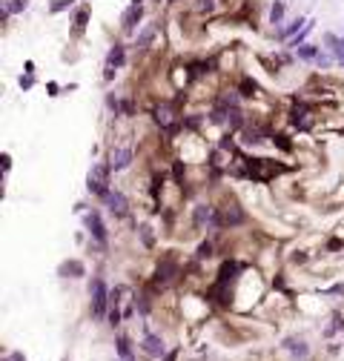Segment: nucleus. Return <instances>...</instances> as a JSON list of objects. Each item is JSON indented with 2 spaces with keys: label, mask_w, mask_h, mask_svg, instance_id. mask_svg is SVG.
I'll return each mask as SVG.
<instances>
[{
  "label": "nucleus",
  "mask_w": 344,
  "mask_h": 361,
  "mask_svg": "<svg viewBox=\"0 0 344 361\" xmlns=\"http://www.w3.org/2000/svg\"><path fill=\"white\" fill-rule=\"evenodd\" d=\"M109 172H112L109 164H95L89 169V175H86V189L98 198H106L112 192V189H109Z\"/></svg>",
  "instance_id": "f257e3e1"
},
{
  "label": "nucleus",
  "mask_w": 344,
  "mask_h": 361,
  "mask_svg": "<svg viewBox=\"0 0 344 361\" xmlns=\"http://www.w3.org/2000/svg\"><path fill=\"white\" fill-rule=\"evenodd\" d=\"M89 296H92V315L100 321L106 315V307H109V290H106L103 278H95L89 284Z\"/></svg>",
  "instance_id": "f03ea898"
},
{
  "label": "nucleus",
  "mask_w": 344,
  "mask_h": 361,
  "mask_svg": "<svg viewBox=\"0 0 344 361\" xmlns=\"http://www.w3.org/2000/svg\"><path fill=\"white\" fill-rule=\"evenodd\" d=\"M83 224H86V230H89V235L98 241L100 246L109 244V232H106V224H103V218H100L98 210H92V212L83 215Z\"/></svg>",
  "instance_id": "7ed1b4c3"
},
{
  "label": "nucleus",
  "mask_w": 344,
  "mask_h": 361,
  "mask_svg": "<svg viewBox=\"0 0 344 361\" xmlns=\"http://www.w3.org/2000/svg\"><path fill=\"white\" fill-rule=\"evenodd\" d=\"M175 275H181V264H178V258H175V255L169 252V255H164V258H161V264H158V272H155V284L166 287V284L175 278Z\"/></svg>",
  "instance_id": "20e7f679"
},
{
  "label": "nucleus",
  "mask_w": 344,
  "mask_h": 361,
  "mask_svg": "<svg viewBox=\"0 0 344 361\" xmlns=\"http://www.w3.org/2000/svg\"><path fill=\"white\" fill-rule=\"evenodd\" d=\"M198 230H210V227H218V207L213 204H198L195 215H192Z\"/></svg>",
  "instance_id": "39448f33"
},
{
  "label": "nucleus",
  "mask_w": 344,
  "mask_h": 361,
  "mask_svg": "<svg viewBox=\"0 0 344 361\" xmlns=\"http://www.w3.org/2000/svg\"><path fill=\"white\" fill-rule=\"evenodd\" d=\"M103 201H106V207H109V212H112L115 218H126V215H129V201H126L124 192L115 189V192H109Z\"/></svg>",
  "instance_id": "423d86ee"
},
{
  "label": "nucleus",
  "mask_w": 344,
  "mask_h": 361,
  "mask_svg": "<svg viewBox=\"0 0 344 361\" xmlns=\"http://www.w3.org/2000/svg\"><path fill=\"white\" fill-rule=\"evenodd\" d=\"M141 350L147 353L149 359H164L166 356V344L161 335H152V332H147L144 335V341H141Z\"/></svg>",
  "instance_id": "0eeeda50"
},
{
  "label": "nucleus",
  "mask_w": 344,
  "mask_h": 361,
  "mask_svg": "<svg viewBox=\"0 0 344 361\" xmlns=\"http://www.w3.org/2000/svg\"><path fill=\"white\" fill-rule=\"evenodd\" d=\"M284 350L290 353V356H295V359H301V361H307L310 359V347H307V341L304 338H295V335H290V338H284Z\"/></svg>",
  "instance_id": "6e6552de"
},
{
  "label": "nucleus",
  "mask_w": 344,
  "mask_h": 361,
  "mask_svg": "<svg viewBox=\"0 0 344 361\" xmlns=\"http://www.w3.org/2000/svg\"><path fill=\"white\" fill-rule=\"evenodd\" d=\"M132 164V149L129 147H115L109 152V166H112L115 172H121V169H126Z\"/></svg>",
  "instance_id": "1a4fd4ad"
},
{
  "label": "nucleus",
  "mask_w": 344,
  "mask_h": 361,
  "mask_svg": "<svg viewBox=\"0 0 344 361\" xmlns=\"http://www.w3.org/2000/svg\"><path fill=\"white\" fill-rule=\"evenodd\" d=\"M313 112H310V106L307 103H295L293 106V112H290V120H293L298 129H310L313 126Z\"/></svg>",
  "instance_id": "9d476101"
},
{
  "label": "nucleus",
  "mask_w": 344,
  "mask_h": 361,
  "mask_svg": "<svg viewBox=\"0 0 344 361\" xmlns=\"http://www.w3.org/2000/svg\"><path fill=\"white\" fill-rule=\"evenodd\" d=\"M241 135H244L241 141H244L247 147H258V144H264V141L270 138V132L261 129V126H244V132H241Z\"/></svg>",
  "instance_id": "9b49d317"
},
{
  "label": "nucleus",
  "mask_w": 344,
  "mask_h": 361,
  "mask_svg": "<svg viewBox=\"0 0 344 361\" xmlns=\"http://www.w3.org/2000/svg\"><path fill=\"white\" fill-rule=\"evenodd\" d=\"M141 17H144V9H141L138 3H132L129 9L124 12V23H121V26H124V32H132V29L141 23Z\"/></svg>",
  "instance_id": "f8f14e48"
},
{
  "label": "nucleus",
  "mask_w": 344,
  "mask_h": 361,
  "mask_svg": "<svg viewBox=\"0 0 344 361\" xmlns=\"http://www.w3.org/2000/svg\"><path fill=\"white\" fill-rule=\"evenodd\" d=\"M63 278H81V275H86V267H83V261H63L61 264V270H58Z\"/></svg>",
  "instance_id": "ddd939ff"
},
{
  "label": "nucleus",
  "mask_w": 344,
  "mask_h": 361,
  "mask_svg": "<svg viewBox=\"0 0 344 361\" xmlns=\"http://www.w3.org/2000/svg\"><path fill=\"white\" fill-rule=\"evenodd\" d=\"M115 350H118V359H121V361H135L129 335H118V338H115Z\"/></svg>",
  "instance_id": "4468645a"
},
{
  "label": "nucleus",
  "mask_w": 344,
  "mask_h": 361,
  "mask_svg": "<svg viewBox=\"0 0 344 361\" xmlns=\"http://www.w3.org/2000/svg\"><path fill=\"white\" fill-rule=\"evenodd\" d=\"M124 60H126V52H124L121 43H115L112 49H109V55H106V69H121Z\"/></svg>",
  "instance_id": "2eb2a0df"
},
{
  "label": "nucleus",
  "mask_w": 344,
  "mask_h": 361,
  "mask_svg": "<svg viewBox=\"0 0 344 361\" xmlns=\"http://www.w3.org/2000/svg\"><path fill=\"white\" fill-rule=\"evenodd\" d=\"M324 43L330 46V52H333L339 60H344V37H339V34H324Z\"/></svg>",
  "instance_id": "dca6fc26"
},
{
  "label": "nucleus",
  "mask_w": 344,
  "mask_h": 361,
  "mask_svg": "<svg viewBox=\"0 0 344 361\" xmlns=\"http://www.w3.org/2000/svg\"><path fill=\"white\" fill-rule=\"evenodd\" d=\"M295 55H298L301 60H315L321 52H318V46H315V43H301V46L295 49Z\"/></svg>",
  "instance_id": "f3484780"
},
{
  "label": "nucleus",
  "mask_w": 344,
  "mask_h": 361,
  "mask_svg": "<svg viewBox=\"0 0 344 361\" xmlns=\"http://www.w3.org/2000/svg\"><path fill=\"white\" fill-rule=\"evenodd\" d=\"M307 26V20H301V17H295V20H290V26L287 29H281V37H293L298 29H304Z\"/></svg>",
  "instance_id": "a211bd4d"
},
{
  "label": "nucleus",
  "mask_w": 344,
  "mask_h": 361,
  "mask_svg": "<svg viewBox=\"0 0 344 361\" xmlns=\"http://www.w3.org/2000/svg\"><path fill=\"white\" fill-rule=\"evenodd\" d=\"M339 330H344V318H342V312H333V324H330L327 330H324V335H336V332H339Z\"/></svg>",
  "instance_id": "6ab92c4d"
},
{
  "label": "nucleus",
  "mask_w": 344,
  "mask_h": 361,
  "mask_svg": "<svg viewBox=\"0 0 344 361\" xmlns=\"http://www.w3.org/2000/svg\"><path fill=\"white\" fill-rule=\"evenodd\" d=\"M26 6H29V0H9V3H6L3 9H6L9 15H17V12H23Z\"/></svg>",
  "instance_id": "aec40b11"
},
{
  "label": "nucleus",
  "mask_w": 344,
  "mask_h": 361,
  "mask_svg": "<svg viewBox=\"0 0 344 361\" xmlns=\"http://www.w3.org/2000/svg\"><path fill=\"white\" fill-rule=\"evenodd\" d=\"M281 17H284V3L276 0V3H273V9H270V23H281Z\"/></svg>",
  "instance_id": "412c9836"
},
{
  "label": "nucleus",
  "mask_w": 344,
  "mask_h": 361,
  "mask_svg": "<svg viewBox=\"0 0 344 361\" xmlns=\"http://www.w3.org/2000/svg\"><path fill=\"white\" fill-rule=\"evenodd\" d=\"M141 241H144V246H149V249H152V246H155V238H152V227H147V224H144V227H141Z\"/></svg>",
  "instance_id": "4be33fe9"
},
{
  "label": "nucleus",
  "mask_w": 344,
  "mask_h": 361,
  "mask_svg": "<svg viewBox=\"0 0 344 361\" xmlns=\"http://www.w3.org/2000/svg\"><path fill=\"white\" fill-rule=\"evenodd\" d=\"M198 261H204V258H210V255H213V241H204V244L198 246Z\"/></svg>",
  "instance_id": "5701e85b"
},
{
  "label": "nucleus",
  "mask_w": 344,
  "mask_h": 361,
  "mask_svg": "<svg viewBox=\"0 0 344 361\" xmlns=\"http://www.w3.org/2000/svg\"><path fill=\"white\" fill-rule=\"evenodd\" d=\"M255 92H258L255 81H250V78H247V81L241 83V95H244V98H250V95H255Z\"/></svg>",
  "instance_id": "b1692460"
},
{
  "label": "nucleus",
  "mask_w": 344,
  "mask_h": 361,
  "mask_svg": "<svg viewBox=\"0 0 344 361\" xmlns=\"http://www.w3.org/2000/svg\"><path fill=\"white\" fill-rule=\"evenodd\" d=\"M155 37V26H149L147 32H141V37H138V43L135 46H149V40Z\"/></svg>",
  "instance_id": "393cba45"
},
{
  "label": "nucleus",
  "mask_w": 344,
  "mask_h": 361,
  "mask_svg": "<svg viewBox=\"0 0 344 361\" xmlns=\"http://www.w3.org/2000/svg\"><path fill=\"white\" fill-rule=\"evenodd\" d=\"M273 144H279L284 152H293V144L287 141V135H273Z\"/></svg>",
  "instance_id": "a878e982"
},
{
  "label": "nucleus",
  "mask_w": 344,
  "mask_h": 361,
  "mask_svg": "<svg viewBox=\"0 0 344 361\" xmlns=\"http://www.w3.org/2000/svg\"><path fill=\"white\" fill-rule=\"evenodd\" d=\"M20 86H23V89H32V86H34V75L26 72V78H20Z\"/></svg>",
  "instance_id": "bb28decb"
},
{
  "label": "nucleus",
  "mask_w": 344,
  "mask_h": 361,
  "mask_svg": "<svg viewBox=\"0 0 344 361\" xmlns=\"http://www.w3.org/2000/svg\"><path fill=\"white\" fill-rule=\"evenodd\" d=\"M66 6H72V0H58V3H52V12H61Z\"/></svg>",
  "instance_id": "cd10ccee"
},
{
  "label": "nucleus",
  "mask_w": 344,
  "mask_h": 361,
  "mask_svg": "<svg viewBox=\"0 0 344 361\" xmlns=\"http://www.w3.org/2000/svg\"><path fill=\"white\" fill-rule=\"evenodd\" d=\"M178 356H181V350H172V353H166L161 361H178Z\"/></svg>",
  "instance_id": "c85d7f7f"
},
{
  "label": "nucleus",
  "mask_w": 344,
  "mask_h": 361,
  "mask_svg": "<svg viewBox=\"0 0 344 361\" xmlns=\"http://www.w3.org/2000/svg\"><path fill=\"white\" fill-rule=\"evenodd\" d=\"M315 63H318V66H330V58H327V55H318V58H315Z\"/></svg>",
  "instance_id": "c756f323"
},
{
  "label": "nucleus",
  "mask_w": 344,
  "mask_h": 361,
  "mask_svg": "<svg viewBox=\"0 0 344 361\" xmlns=\"http://www.w3.org/2000/svg\"><path fill=\"white\" fill-rule=\"evenodd\" d=\"M9 359H12V361H26V356H23V353H12Z\"/></svg>",
  "instance_id": "7c9ffc66"
},
{
  "label": "nucleus",
  "mask_w": 344,
  "mask_h": 361,
  "mask_svg": "<svg viewBox=\"0 0 344 361\" xmlns=\"http://www.w3.org/2000/svg\"><path fill=\"white\" fill-rule=\"evenodd\" d=\"M198 6H201V9H213V0H201Z\"/></svg>",
  "instance_id": "2f4dec72"
},
{
  "label": "nucleus",
  "mask_w": 344,
  "mask_h": 361,
  "mask_svg": "<svg viewBox=\"0 0 344 361\" xmlns=\"http://www.w3.org/2000/svg\"><path fill=\"white\" fill-rule=\"evenodd\" d=\"M342 63H344V60H342Z\"/></svg>",
  "instance_id": "473e14b6"
}]
</instances>
